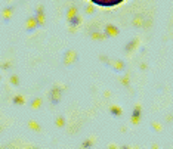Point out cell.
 Masks as SVG:
<instances>
[{
  "instance_id": "cell-1",
  "label": "cell",
  "mask_w": 173,
  "mask_h": 149,
  "mask_svg": "<svg viewBox=\"0 0 173 149\" xmlns=\"http://www.w3.org/2000/svg\"><path fill=\"white\" fill-rule=\"evenodd\" d=\"M90 2H93L99 6H115V5H120L121 2H124V0H90Z\"/></svg>"
}]
</instances>
